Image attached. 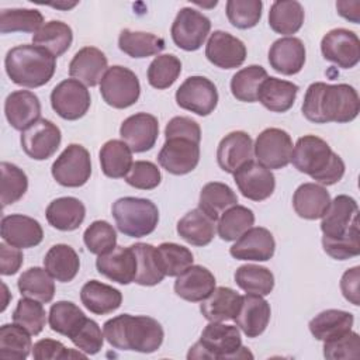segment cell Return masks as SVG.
Masks as SVG:
<instances>
[{"mask_svg": "<svg viewBox=\"0 0 360 360\" xmlns=\"http://www.w3.org/2000/svg\"><path fill=\"white\" fill-rule=\"evenodd\" d=\"M4 114L8 124L17 129L24 131L32 122L39 120L41 103L37 94L28 90H17L7 96L4 101Z\"/></svg>", "mask_w": 360, "mask_h": 360, "instance_id": "28", "label": "cell"}, {"mask_svg": "<svg viewBox=\"0 0 360 360\" xmlns=\"http://www.w3.org/2000/svg\"><path fill=\"white\" fill-rule=\"evenodd\" d=\"M253 142L252 138L243 131H233L225 135L217 149L218 166L233 174L242 165L252 160Z\"/></svg>", "mask_w": 360, "mask_h": 360, "instance_id": "24", "label": "cell"}, {"mask_svg": "<svg viewBox=\"0 0 360 360\" xmlns=\"http://www.w3.org/2000/svg\"><path fill=\"white\" fill-rule=\"evenodd\" d=\"M90 93L87 87L75 79H66L53 87L51 105L63 120L75 121L82 118L90 108Z\"/></svg>", "mask_w": 360, "mask_h": 360, "instance_id": "13", "label": "cell"}, {"mask_svg": "<svg viewBox=\"0 0 360 360\" xmlns=\"http://www.w3.org/2000/svg\"><path fill=\"white\" fill-rule=\"evenodd\" d=\"M82 304L96 315H105L120 308L122 294L120 290L97 280L87 281L80 290Z\"/></svg>", "mask_w": 360, "mask_h": 360, "instance_id": "32", "label": "cell"}, {"mask_svg": "<svg viewBox=\"0 0 360 360\" xmlns=\"http://www.w3.org/2000/svg\"><path fill=\"white\" fill-rule=\"evenodd\" d=\"M235 283L248 294L269 295L274 287L273 273L263 266L243 264L235 271Z\"/></svg>", "mask_w": 360, "mask_h": 360, "instance_id": "48", "label": "cell"}, {"mask_svg": "<svg viewBox=\"0 0 360 360\" xmlns=\"http://www.w3.org/2000/svg\"><path fill=\"white\" fill-rule=\"evenodd\" d=\"M1 238L11 246L28 249L42 242L44 231L37 219L22 214H11L1 219Z\"/></svg>", "mask_w": 360, "mask_h": 360, "instance_id": "21", "label": "cell"}, {"mask_svg": "<svg viewBox=\"0 0 360 360\" xmlns=\"http://www.w3.org/2000/svg\"><path fill=\"white\" fill-rule=\"evenodd\" d=\"M270 66L285 76L301 72L305 63V46L300 38L284 37L273 42L269 49Z\"/></svg>", "mask_w": 360, "mask_h": 360, "instance_id": "25", "label": "cell"}, {"mask_svg": "<svg viewBox=\"0 0 360 360\" xmlns=\"http://www.w3.org/2000/svg\"><path fill=\"white\" fill-rule=\"evenodd\" d=\"M291 162L294 167L312 177L321 186H332L342 180L345 174V162L330 146L319 136L304 135L298 138Z\"/></svg>", "mask_w": 360, "mask_h": 360, "instance_id": "3", "label": "cell"}, {"mask_svg": "<svg viewBox=\"0 0 360 360\" xmlns=\"http://www.w3.org/2000/svg\"><path fill=\"white\" fill-rule=\"evenodd\" d=\"M73 32L72 28L63 21H48L34 35V45L44 48L55 58L62 56L72 45Z\"/></svg>", "mask_w": 360, "mask_h": 360, "instance_id": "39", "label": "cell"}, {"mask_svg": "<svg viewBox=\"0 0 360 360\" xmlns=\"http://www.w3.org/2000/svg\"><path fill=\"white\" fill-rule=\"evenodd\" d=\"M255 224V214L250 208L243 205H233L228 208L218 221L217 231L222 240L231 242L242 236Z\"/></svg>", "mask_w": 360, "mask_h": 360, "instance_id": "47", "label": "cell"}, {"mask_svg": "<svg viewBox=\"0 0 360 360\" xmlns=\"http://www.w3.org/2000/svg\"><path fill=\"white\" fill-rule=\"evenodd\" d=\"M162 174L158 166L148 160H136L132 163L125 181L139 190H153L160 184Z\"/></svg>", "mask_w": 360, "mask_h": 360, "instance_id": "56", "label": "cell"}, {"mask_svg": "<svg viewBox=\"0 0 360 360\" xmlns=\"http://www.w3.org/2000/svg\"><path fill=\"white\" fill-rule=\"evenodd\" d=\"M270 315V304L262 295L246 292L233 321L248 338H257L266 330Z\"/></svg>", "mask_w": 360, "mask_h": 360, "instance_id": "23", "label": "cell"}, {"mask_svg": "<svg viewBox=\"0 0 360 360\" xmlns=\"http://www.w3.org/2000/svg\"><path fill=\"white\" fill-rule=\"evenodd\" d=\"M120 135L132 152H146L156 143L159 135L158 118L148 112L129 115L122 121L120 127Z\"/></svg>", "mask_w": 360, "mask_h": 360, "instance_id": "18", "label": "cell"}, {"mask_svg": "<svg viewBox=\"0 0 360 360\" xmlns=\"http://www.w3.org/2000/svg\"><path fill=\"white\" fill-rule=\"evenodd\" d=\"M360 354V338L356 332L347 333L323 342V356L330 360L357 359Z\"/></svg>", "mask_w": 360, "mask_h": 360, "instance_id": "57", "label": "cell"}, {"mask_svg": "<svg viewBox=\"0 0 360 360\" xmlns=\"http://www.w3.org/2000/svg\"><path fill=\"white\" fill-rule=\"evenodd\" d=\"M17 287L21 295L37 300L42 304L51 302L55 295L53 277L41 267H30L25 270L17 281Z\"/></svg>", "mask_w": 360, "mask_h": 360, "instance_id": "42", "label": "cell"}, {"mask_svg": "<svg viewBox=\"0 0 360 360\" xmlns=\"http://www.w3.org/2000/svg\"><path fill=\"white\" fill-rule=\"evenodd\" d=\"M210 30L211 21L202 13L191 7H183L172 24L170 34L180 49L197 51L207 39Z\"/></svg>", "mask_w": 360, "mask_h": 360, "instance_id": "11", "label": "cell"}, {"mask_svg": "<svg viewBox=\"0 0 360 360\" xmlns=\"http://www.w3.org/2000/svg\"><path fill=\"white\" fill-rule=\"evenodd\" d=\"M253 354L242 346L240 332L233 325H224L222 322H210L201 332L200 340L194 343L187 359H246Z\"/></svg>", "mask_w": 360, "mask_h": 360, "instance_id": "5", "label": "cell"}, {"mask_svg": "<svg viewBox=\"0 0 360 360\" xmlns=\"http://www.w3.org/2000/svg\"><path fill=\"white\" fill-rule=\"evenodd\" d=\"M83 240L87 250L93 255H104L115 248L117 232L107 221L91 222L83 233Z\"/></svg>", "mask_w": 360, "mask_h": 360, "instance_id": "55", "label": "cell"}, {"mask_svg": "<svg viewBox=\"0 0 360 360\" xmlns=\"http://www.w3.org/2000/svg\"><path fill=\"white\" fill-rule=\"evenodd\" d=\"M87 354L80 350L68 349L62 342L53 339L38 340L32 346V357L37 360H56V359H84Z\"/></svg>", "mask_w": 360, "mask_h": 360, "instance_id": "60", "label": "cell"}, {"mask_svg": "<svg viewBox=\"0 0 360 360\" xmlns=\"http://www.w3.org/2000/svg\"><path fill=\"white\" fill-rule=\"evenodd\" d=\"M172 136H180V138H188L200 143L201 141V128L200 125L188 118V117H173L166 128H165V139Z\"/></svg>", "mask_w": 360, "mask_h": 360, "instance_id": "61", "label": "cell"}, {"mask_svg": "<svg viewBox=\"0 0 360 360\" xmlns=\"http://www.w3.org/2000/svg\"><path fill=\"white\" fill-rule=\"evenodd\" d=\"M207 59L221 69L239 68L246 59L245 44L225 31H214L205 46Z\"/></svg>", "mask_w": 360, "mask_h": 360, "instance_id": "19", "label": "cell"}, {"mask_svg": "<svg viewBox=\"0 0 360 360\" xmlns=\"http://www.w3.org/2000/svg\"><path fill=\"white\" fill-rule=\"evenodd\" d=\"M336 8L343 18L354 24L360 21V1H338Z\"/></svg>", "mask_w": 360, "mask_h": 360, "instance_id": "64", "label": "cell"}, {"mask_svg": "<svg viewBox=\"0 0 360 360\" xmlns=\"http://www.w3.org/2000/svg\"><path fill=\"white\" fill-rule=\"evenodd\" d=\"M323 58L342 69H352L360 60L359 37L346 28H335L326 32L321 41Z\"/></svg>", "mask_w": 360, "mask_h": 360, "instance_id": "16", "label": "cell"}, {"mask_svg": "<svg viewBox=\"0 0 360 360\" xmlns=\"http://www.w3.org/2000/svg\"><path fill=\"white\" fill-rule=\"evenodd\" d=\"M215 221L205 215L200 208L188 211L177 222V233L187 243L194 246L208 245L215 235Z\"/></svg>", "mask_w": 360, "mask_h": 360, "instance_id": "36", "label": "cell"}, {"mask_svg": "<svg viewBox=\"0 0 360 360\" xmlns=\"http://www.w3.org/2000/svg\"><path fill=\"white\" fill-rule=\"evenodd\" d=\"M215 288L214 274L200 264L187 267L174 281V292L190 302H201Z\"/></svg>", "mask_w": 360, "mask_h": 360, "instance_id": "26", "label": "cell"}, {"mask_svg": "<svg viewBox=\"0 0 360 360\" xmlns=\"http://www.w3.org/2000/svg\"><path fill=\"white\" fill-rule=\"evenodd\" d=\"M96 267L97 271L104 277L127 285L135 280L136 256L131 246H115L112 250L97 257Z\"/></svg>", "mask_w": 360, "mask_h": 360, "instance_id": "22", "label": "cell"}, {"mask_svg": "<svg viewBox=\"0 0 360 360\" xmlns=\"http://www.w3.org/2000/svg\"><path fill=\"white\" fill-rule=\"evenodd\" d=\"M62 141L60 129L49 120L39 118L21 132V148L27 156L34 160L51 158Z\"/></svg>", "mask_w": 360, "mask_h": 360, "instance_id": "12", "label": "cell"}, {"mask_svg": "<svg viewBox=\"0 0 360 360\" xmlns=\"http://www.w3.org/2000/svg\"><path fill=\"white\" fill-rule=\"evenodd\" d=\"M242 302V295L229 287H217L201 301L200 311L210 322H225L236 316Z\"/></svg>", "mask_w": 360, "mask_h": 360, "instance_id": "30", "label": "cell"}, {"mask_svg": "<svg viewBox=\"0 0 360 360\" xmlns=\"http://www.w3.org/2000/svg\"><path fill=\"white\" fill-rule=\"evenodd\" d=\"M304 117L315 124L350 122L360 111V100L353 86L315 82L305 91Z\"/></svg>", "mask_w": 360, "mask_h": 360, "instance_id": "1", "label": "cell"}, {"mask_svg": "<svg viewBox=\"0 0 360 360\" xmlns=\"http://www.w3.org/2000/svg\"><path fill=\"white\" fill-rule=\"evenodd\" d=\"M176 103L183 110L205 117L215 110L218 91L210 79L204 76H190L177 89Z\"/></svg>", "mask_w": 360, "mask_h": 360, "instance_id": "9", "label": "cell"}, {"mask_svg": "<svg viewBox=\"0 0 360 360\" xmlns=\"http://www.w3.org/2000/svg\"><path fill=\"white\" fill-rule=\"evenodd\" d=\"M100 93L108 105L122 110L138 101L141 84L131 69L115 65L108 68L104 73L100 82Z\"/></svg>", "mask_w": 360, "mask_h": 360, "instance_id": "7", "label": "cell"}, {"mask_svg": "<svg viewBox=\"0 0 360 360\" xmlns=\"http://www.w3.org/2000/svg\"><path fill=\"white\" fill-rule=\"evenodd\" d=\"M298 86L292 82L281 80L277 77H267L259 87L257 100L273 112L288 111L297 97Z\"/></svg>", "mask_w": 360, "mask_h": 360, "instance_id": "33", "label": "cell"}, {"mask_svg": "<svg viewBox=\"0 0 360 360\" xmlns=\"http://www.w3.org/2000/svg\"><path fill=\"white\" fill-rule=\"evenodd\" d=\"M267 77L266 69L259 65H250L238 70L231 79L232 96L243 103L257 101L259 87Z\"/></svg>", "mask_w": 360, "mask_h": 360, "instance_id": "46", "label": "cell"}, {"mask_svg": "<svg viewBox=\"0 0 360 360\" xmlns=\"http://www.w3.org/2000/svg\"><path fill=\"white\" fill-rule=\"evenodd\" d=\"M304 17V7L300 1H274L269 11V25L277 34L292 35L302 27Z\"/></svg>", "mask_w": 360, "mask_h": 360, "instance_id": "38", "label": "cell"}, {"mask_svg": "<svg viewBox=\"0 0 360 360\" xmlns=\"http://www.w3.org/2000/svg\"><path fill=\"white\" fill-rule=\"evenodd\" d=\"M263 3L260 0H228L226 17L229 22L239 28H253L262 18Z\"/></svg>", "mask_w": 360, "mask_h": 360, "instance_id": "54", "label": "cell"}, {"mask_svg": "<svg viewBox=\"0 0 360 360\" xmlns=\"http://www.w3.org/2000/svg\"><path fill=\"white\" fill-rule=\"evenodd\" d=\"M236 202L238 197L228 184L211 181L201 188L198 208L211 219L217 221L228 208L236 205Z\"/></svg>", "mask_w": 360, "mask_h": 360, "instance_id": "40", "label": "cell"}, {"mask_svg": "<svg viewBox=\"0 0 360 360\" xmlns=\"http://www.w3.org/2000/svg\"><path fill=\"white\" fill-rule=\"evenodd\" d=\"M118 48L131 58H148L165 49V39L150 32L125 28L120 32Z\"/></svg>", "mask_w": 360, "mask_h": 360, "instance_id": "41", "label": "cell"}, {"mask_svg": "<svg viewBox=\"0 0 360 360\" xmlns=\"http://www.w3.org/2000/svg\"><path fill=\"white\" fill-rule=\"evenodd\" d=\"M13 322L22 326L31 335H39L46 322L42 302L32 298H21L13 312Z\"/></svg>", "mask_w": 360, "mask_h": 360, "instance_id": "53", "label": "cell"}, {"mask_svg": "<svg viewBox=\"0 0 360 360\" xmlns=\"http://www.w3.org/2000/svg\"><path fill=\"white\" fill-rule=\"evenodd\" d=\"M52 176L63 187H82L91 174V160L89 150L79 145L70 143L53 162Z\"/></svg>", "mask_w": 360, "mask_h": 360, "instance_id": "8", "label": "cell"}, {"mask_svg": "<svg viewBox=\"0 0 360 360\" xmlns=\"http://www.w3.org/2000/svg\"><path fill=\"white\" fill-rule=\"evenodd\" d=\"M101 170L107 177L121 179L125 177L132 166V150L120 139L107 141L98 153Z\"/></svg>", "mask_w": 360, "mask_h": 360, "instance_id": "37", "label": "cell"}, {"mask_svg": "<svg viewBox=\"0 0 360 360\" xmlns=\"http://www.w3.org/2000/svg\"><path fill=\"white\" fill-rule=\"evenodd\" d=\"M233 180L242 195L252 201L269 198L276 187V179L271 170L253 159L233 173Z\"/></svg>", "mask_w": 360, "mask_h": 360, "instance_id": "17", "label": "cell"}, {"mask_svg": "<svg viewBox=\"0 0 360 360\" xmlns=\"http://www.w3.org/2000/svg\"><path fill=\"white\" fill-rule=\"evenodd\" d=\"M292 141L287 131L267 128L262 131L253 145V153L260 165L267 169H283L291 162Z\"/></svg>", "mask_w": 360, "mask_h": 360, "instance_id": "10", "label": "cell"}, {"mask_svg": "<svg viewBox=\"0 0 360 360\" xmlns=\"http://www.w3.org/2000/svg\"><path fill=\"white\" fill-rule=\"evenodd\" d=\"M70 340L80 352L86 354H96L103 349L104 333L96 321L87 318Z\"/></svg>", "mask_w": 360, "mask_h": 360, "instance_id": "58", "label": "cell"}, {"mask_svg": "<svg viewBox=\"0 0 360 360\" xmlns=\"http://www.w3.org/2000/svg\"><path fill=\"white\" fill-rule=\"evenodd\" d=\"M107 342L118 350H134L139 353L156 352L165 338L162 325L146 315L121 314L103 325Z\"/></svg>", "mask_w": 360, "mask_h": 360, "instance_id": "2", "label": "cell"}, {"mask_svg": "<svg viewBox=\"0 0 360 360\" xmlns=\"http://www.w3.org/2000/svg\"><path fill=\"white\" fill-rule=\"evenodd\" d=\"M359 226V207L353 197L340 194L335 197L322 215V238L339 239Z\"/></svg>", "mask_w": 360, "mask_h": 360, "instance_id": "15", "label": "cell"}, {"mask_svg": "<svg viewBox=\"0 0 360 360\" xmlns=\"http://www.w3.org/2000/svg\"><path fill=\"white\" fill-rule=\"evenodd\" d=\"M1 172V205L7 207L17 202L28 188L27 174L15 165L8 162L0 163Z\"/></svg>", "mask_w": 360, "mask_h": 360, "instance_id": "52", "label": "cell"}, {"mask_svg": "<svg viewBox=\"0 0 360 360\" xmlns=\"http://www.w3.org/2000/svg\"><path fill=\"white\" fill-rule=\"evenodd\" d=\"M31 333L17 323L0 328V357L6 360H25L32 350Z\"/></svg>", "mask_w": 360, "mask_h": 360, "instance_id": "44", "label": "cell"}, {"mask_svg": "<svg viewBox=\"0 0 360 360\" xmlns=\"http://www.w3.org/2000/svg\"><path fill=\"white\" fill-rule=\"evenodd\" d=\"M6 73L13 83L22 87H41L46 84L56 69V58L37 45H17L4 59Z\"/></svg>", "mask_w": 360, "mask_h": 360, "instance_id": "4", "label": "cell"}, {"mask_svg": "<svg viewBox=\"0 0 360 360\" xmlns=\"http://www.w3.org/2000/svg\"><path fill=\"white\" fill-rule=\"evenodd\" d=\"M45 217L48 224L55 229L69 232L82 225L86 217V208L76 197H60L49 202Z\"/></svg>", "mask_w": 360, "mask_h": 360, "instance_id": "31", "label": "cell"}, {"mask_svg": "<svg viewBox=\"0 0 360 360\" xmlns=\"http://www.w3.org/2000/svg\"><path fill=\"white\" fill-rule=\"evenodd\" d=\"M24 262L22 252L8 243H0V273L3 276L15 274Z\"/></svg>", "mask_w": 360, "mask_h": 360, "instance_id": "62", "label": "cell"}, {"mask_svg": "<svg viewBox=\"0 0 360 360\" xmlns=\"http://www.w3.org/2000/svg\"><path fill=\"white\" fill-rule=\"evenodd\" d=\"M44 266L45 270L60 283H69L72 281L79 269H80V260L76 253V250L65 243L53 245L44 257Z\"/></svg>", "mask_w": 360, "mask_h": 360, "instance_id": "35", "label": "cell"}, {"mask_svg": "<svg viewBox=\"0 0 360 360\" xmlns=\"http://www.w3.org/2000/svg\"><path fill=\"white\" fill-rule=\"evenodd\" d=\"M120 232L129 238H142L152 233L159 222V210L148 198L122 197L111 208Z\"/></svg>", "mask_w": 360, "mask_h": 360, "instance_id": "6", "label": "cell"}, {"mask_svg": "<svg viewBox=\"0 0 360 360\" xmlns=\"http://www.w3.org/2000/svg\"><path fill=\"white\" fill-rule=\"evenodd\" d=\"M360 267L354 266L346 270L340 278V290L343 297L353 305H360Z\"/></svg>", "mask_w": 360, "mask_h": 360, "instance_id": "63", "label": "cell"}, {"mask_svg": "<svg viewBox=\"0 0 360 360\" xmlns=\"http://www.w3.org/2000/svg\"><path fill=\"white\" fill-rule=\"evenodd\" d=\"M181 73V62L172 53L158 55L148 68V82L152 87L163 90L170 87Z\"/></svg>", "mask_w": 360, "mask_h": 360, "instance_id": "51", "label": "cell"}, {"mask_svg": "<svg viewBox=\"0 0 360 360\" xmlns=\"http://www.w3.org/2000/svg\"><path fill=\"white\" fill-rule=\"evenodd\" d=\"M158 162L172 174H187L193 172L200 162V143L180 136L166 138L158 155Z\"/></svg>", "mask_w": 360, "mask_h": 360, "instance_id": "14", "label": "cell"}, {"mask_svg": "<svg viewBox=\"0 0 360 360\" xmlns=\"http://www.w3.org/2000/svg\"><path fill=\"white\" fill-rule=\"evenodd\" d=\"M136 256V276L134 283L139 285H156L165 278V273L160 269L156 248L149 243L131 245Z\"/></svg>", "mask_w": 360, "mask_h": 360, "instance_id": "45", "label": "cell"}, {"mask_svg": "<svg viewBox=\"0 0 360 360\" xmlns=\"http://www.w3.org/2000/svg\"><path fill=\"white\" fill-rule=\"evenodd\" d=\"M323 250L336 260H346L359 256L360 245H359V226L350 231L346 236L339 239H326L322 238Z\"/></svg>", "mask_w": 360, "mask_h": 360, "instance_id": "59", "label": "cell"}, {"mask_svg": "<svg viewBox=\"0 0 360 360\" xmlns=\"http://www.w3.org/2000/svg\"><path fill=\"white\" fill-rule=\"evenodd\" d=\"M86 319L87 316L84 312L70 301H58L52 304L48 315L51 329L69 339L79 330Z\"/></svg>", "mask_w": 360, "mask_h": 360, "instance_id": "43", "label": "cell"}, {"mask_svg": "<svg viewBox=\"0 0 360 360\" xmlns=\"http://www.w3.org/2000/svg\"><path fill=\"white\" fill-rule=\"evenodd\" d=\"M276 250V242L271 232L262 226H252L231 246L229 253L238 260L266 262Z\"/></svg>", "mask_w": 360, "mask_h": 360, "instance_id": "20", "label": "cell"}, {"mask_svg": "<svg viewBox=\"0 0 360 360\" xmlns=\"http://www.w3.org/2000/svg\"><path fill=\"white\" fill-rule=\"evenodd\" d=\"M354 318L342 309H326L309 321V332L316 340L326 342L352 330Z\"/></svg>", "mask_w": 360, "mask_h": 360, "instance_id": "34", "label": "cell"}, {"mask_svg": "<svg viewBox=\"0 0 360 360\" xmlns=\"http://www.w3.org/2000/svg\"><path fill=\"white\" fill-rule=\"evenodd\" d=\"M107 72L105 55L94 46H84L79 49L69 63V75L80 83L94 87Z\"/></svg>", "mask_w": 360, "mask_h": 360, "instance_id": "27", "label": "cell"}, {"mask_svg": "<svg viewBox=\"0 0 360 360\" xmlns=\"http://www.w3.org/2000/svg\"><path fill=\"white\" fill-rule=\"evenodd\" d=\"M330 204L328 190L316 183L301 184L292 195V207L298 217L304 219H318L326 212Z\"/></svg>", "mask_w": 360, "mask_h": 360, "instance_id": "29", "label": "cell"}, {"mask_svg": "<svg viewBox=\"0 0 360 360\" xmlns=\"http://www.w3.org/2000/svg\"><path fill=\"white\" fill-rule=\"evenodd\" d=\"M44 25V15L34 8H4L0 13V32H37Z\"/></svg>", "mask_w": 360, "mask_h": 360, "instance_id": "49", "label": "cell"}, {"mask_svg": "<svg viewBox=\"0 0 360 360\" xmlns=\"http://www.w3.org/2000/svg\"><path fill=\"white\" fill-rule=\"evenodd\" d=\"M156 253L162 271L169 277H177L190 267L194 260L190 249L173 242L160 243L156 248Z\"/></svg>", "mask_w": 360, "mask_h": 360, "instance_id": "50", "label": "cell"}]
</instances>
